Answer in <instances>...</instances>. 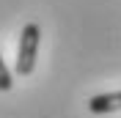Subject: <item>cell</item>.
<instances>
[{
    "mask_svg": "<svg viewBox=\"0 0 121 118\" xmlns=\"http://www.w3.org/2000/svg\"><path fill=\"white\" fill-rule=\"evenodd\" d=\"M11 85H14L11 72H8V66L3 63V58H0V91H11Z\"/></svg>",
    "mask_w": 121,
    "mask_h": 118,
    "instance_id": "3",
    "label": "cell"
},
{
    "mask_svg": "<svg viewBox=\"0 0 121 118\" xmlns=\"http://www.w3.org/2000/svg\"><path fill=\"white\" fill-rule=\"evenodd\" d=\"M88 110L102 115V113H113V110H121V91L116 93H96L88 99Z\"/></svg>",
    "mask_w": 121,
    "mask_h": 118,
    "instance_id": "2",
    "label": "cell"
},
{
    "mask_svg": "<svg viewBox=\"0 0 121 118\" xmlns=\"http://www.w3.org/2000/svg\"><path fill=\"white\" fill-rule=\"evenodd\" d=\"M39 41H41V30L36 22H28L22 28L19 36V50H17V74L28 77L36 66V55H39Z\"/></svg>",
    "mask_w": 121,
    "mask_h": 118,
    "instance_id": "1",
    "label": "cell"
}]
</instances>
